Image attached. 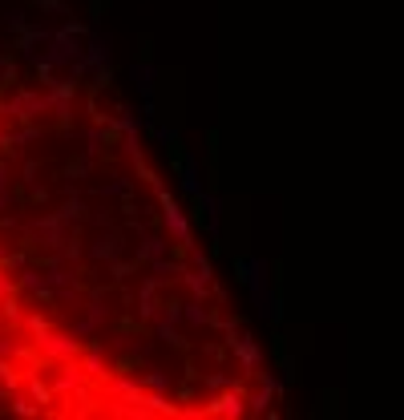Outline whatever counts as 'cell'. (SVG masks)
I'll use <instances>...</instances> for the list:
<instances>
[{
  "instance_id": "cell-1",
  "label": "cell",
  "mask_w": 404,
  "mask_h": 420,
  "mask_svg": "<svg viewBox=\"0 0 404 420\" xmlns=\"http://www.w3.org/2000/svg\"><path fill=\"white\" fill-rule=\"evenodd\" d=\"M73 93L0 77V412L4 416H178V355L210 380L214 307L178 299L207 283L145 271V242L117 230L113 138Z\"/></svg>"
}]
</instances>
